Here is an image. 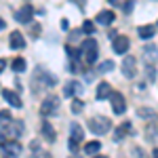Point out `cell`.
<instances>
[{"label": "cell", "mask_w": 158, "mask_h": 158, "mask_svg": "<svg viewBox=\"0 0 158 158\" xmlns=\"http://www.w3.org/2000/svg\"><path fill=\"white\" fill-rule=\"evenodd\" d=\"M80 55H82V59H85L86 65H93L95 59H97V42H95V38H85L82 40V44H80Z\"/></svg>", "instance_id": "obj_1"}, {"label": "cell", "mask_w": 158, "mask_h": 158, "mask_svg": "<svg viewBox=\"0 0 158 158\" xmlns=\"http://www.w3.org/2000/svg\"><path fill=\"white\" fill-rule=\"evenodd\" d=\"M89 129L95 135H106L110 129H112V122H110L106 116H93V118L89 120Z\"/></svg>", "instance_id": "obj_2"}, {"label": "cell", "mask_w": 158, "mask_h": 158, "mask_svg": "<svg viewBox=\"0 0 158 158\" xmlns=\"http://www.w3.org/2000/svg\"><path fill=\"white\" fill-rule=\"evenodd\" d=\"M59 101L61 99L59 97H49V99H44L42 101V106H40V114L42 116H53V114H57L59 112Z\"/></svg>", "instance_id": "obj_3"}, {"label": "cell", "mask_w": 158, "mask_h": 158, "mask_svg": "<svg viewBox=\"0 0 158 158\" xmlns=\"http://www.w3.org/2000/svg\"><path fill=\"white\" fill-rule=\"evenodd\" d=\"M4 133H6V137H11V139H17V137H21L23 135V122L21 120H9L6 124H4Z\"/></svg>", "instance_id": "obj_4"}, {"label": "cell", "mask_w": 158, "mask_h": 158, "mask_svg": "<svg viewBox=\"0 0 158 158\" xmlns=\"http://www.w3.org/2000/svg\"><path fill=\"white\" fill-rule=\"evenodd\" d=\"M122 74L127 76V78H135V74H137V61L135 57H124L122 59Z\"/></svg>", "instance_id": "obj_5"}, {"label": "cell", "mask_w": 158, "mask_h": 158, "mask_svg": "<svg viewBox=\"0 0 158 158\" xmlns=\"http://www.w3.org/2000/svg\"><path fill=\"white\" fill-rule=\"evenodd\" d=\"M110 101H112V110H114L116 114H124L127 101H124V97H122L120 93H110Z\"/></svg>", "instance_id": "obj_6"}, {"label": "cell", "mask_w": 158, "mask_h": 158, "mask_svg": "<svg viewBox=\"0 0 158 158\" xmlns=\"http://www.w3.org/2000/svg\"><path fill=\"white\" fill-rule=\"evenodd\" d=\"M114 51H116L118 55H124V53L129 51V38L127 36H116L114 38Z\"/></svg>", "instance_id": "obj_7"}, {"label": "cell", "mask_w": 158, "mask_h": 158, "mask_svg": "<svg viewBox=\"0 0 158 158\" xmlns=\"http://www.w3.org/2000/svg\"><path fill=\"white\" fill-rule=\"evenodd\" d=\"M2 97L6 99V101L11 103L13 108H21V106H23V101H21V97H19L17 93H13V91H9V89H4V91H2Z\"/></svg>", "instance_id": "obj_8"}, {"label": "cell", "mask_w": 158, "mask_h": 158, "mask_svg": "<svg viewBox=\"0 0 158 158\" xmlns=\"http://www.w3.org/2000/svg\"><path fill=\"white\" fill-rule=\"evenodd\" d=\"M32 13H34V11H32V6H30V4H25L21 11H17L15 19H17L19 23H30V21H32Z\"/></svg>", "instance_id": "obj_9"}, {"label": "cell", "mask_w": 158, "mask_h": 158, "mask_svg": "<svg viewBox=\"0 0 158 158\" xmlns=\"http://www.w3.org/2000/svg\"><path fill=\"white\" fill-rule=\"evenodd\" d=\"M9 44H11V49H23V47H25L23 34H21V32H11V38H9Z\"/></svg>", "instance_id": "obj_10"}, {"label": "cell", "mask_w": 158, "mask_h": 158, "mask_svg": "<svg viewBox=\"0 0 158 158\" xmlns=\"http://www.w3.org/2000/svg\"><path fill=\"white\" fill-rule=\"evenodd\" d=\"M131 131H133V127H131L129 122H122L120 127L114 131V139H116V141H120V139H124V135H129Z\"/></svg>", "instance_id": "obj_11"}, {"label": "cell", "mask_w": 158, "mask_h": 158, "mask_svg": "<svg viewBox=\"0 0 158 158\" xmlns=\"http://www.w3.org/2000/svg\"><path fill=\"white\" fill-rule=\"evenodd\" d=\"M97 23H101V25H110L112 21H114V11H101L97 15V19H95Z\"/></svg>", "instance_id": "obj_12"}, {"label": "cell", "mask_w": 158, "mask_h": 158, "mask_svg": "<svg viewBox=\"0 0 158 158\" xmlns=\"http://www.w3.org/2000/svg\"><path fill=\"white\" fill-rule=\"evenodd\" d=\"M110 93H112V86H110L108 82H99L95 97H97V99H108V97H110Z\"/></svg>", "instance_id": "obj_13"}, {"label": "cell", "mask_w": 158, "mask_h": 158, "mask_svg": "<svg viewBox=\"0 0 158 158\" xmlns=\"http://www.w3.org/2000/svg\"><path fill=\"white\" fill-rule=\"evenodd\" d=\"M42 135H44V139L47 141H55V129L51 127V122H42Z\"/></svg>", "instance_id": "obj_14"}, {"label": "cell", "mask_w": 158, "mask_h": 158, "mask_svg": "<svg viewBox=\"0 0 158 158\" xmlns=\"http://www.w3.org/2000/svg\"><path fill=\"white\" fill-rule=\"evenodd\" d=\"M156 47H152V44H148L146 49H143V59L148 61V63H154L156 61Z\"/></svg>", "instance_id": "obj_15"}, {"label": "cell", "mask_w": 158, "mask_h": 158, "mask_svg": "<svg viewBox=\"0 0 158 158\" xmlns=\"http://www.w3.org/2000/svg\"><path fill=\"white\" fill-rule=\"evenodd\" d=\"M4 152H6V154H13V156H17V154H21V146H19L17 141H11V143L6 141V143H4Z\"/></svg>", "instance_id": "obj_16"}, {"label": "cell", "mask_w": 158, "mask_h": 158, "mask_svg": "<svg viewBox=\"0 0 158 158\" xmlns=\"http://www.w3.org/2000/svg\"><path fill=\"white\" fill-rule=\"evenodd\" d=\"M137 114L141 116V118H148V120H156V112L154 110H150V108H137Z\"/></svg>", "instance_id": "obj_17"}, {"label": "cell", "mask_w": 158, "mask_h": 158, "mask_svg": "<svg viewBox=\"0 0 158 158\" xmlns=\"http://www.w3.org/2000/svg\"><path fill=\"white\" fill-rule=\"evenodd\" d=\"M76 91H78V93L82 91V89H80V85H78V82H68V85H65V89H63V95H65V97H72Z\"/></svg>", "instance_id": "obj_18"}, {"label": "cell", "mask_w": 158, "mask_h": 158, "mask_svg": "<svg viewBox=\"0 0 158 158\" xmlns=\"http://www.w3.org/2000/svg\"><path fill=\"white\" fill-rule=\"evenodd\" d=\"M154 32H156L154 25H141V27H139V36L143 38V40H146V38H152V36H154Z\"/></svg>", "instance_id": "obj_19"}, {"label": "cell", "mask_w": 158, "mask_h": 158, "mask_svg": "<svg viewBox=\"0 0 158 158\" xmlns=\"http://www.w3.org/2000/svg\"><path fill=\"white\" fill-rule=\"evenodd\" d=\"M99 150H101V143H99V141H89V143L85 146V152L89 154V156H93V154H97Z\"/></svg>", "instance_id": "obj_20"}, {"label": "cell", "mask_w": 158, "mask_h": 158, "mask_svg": "<svg viewBox=\"0 0 158 158\" xmlns=\"http://www.w3.org/2000/svg\"><path fill=\"white\" fill-rule=\"evenodd\" d=\"M112 70H114V61H112V59H110V61H103V63L97 68L99 74H108V72H112Z\"/></svg>", "instance_id": "obj_21"}, {"label": "cell", "mask_w": 158, "mask_h": 158, "mask_svg": "<svg viewBox=\"0 0 158 158\" xmlns=\"http://www.w3.org/2000/svg\"><path fill=\"white\" fill-rule=\"evenodd\" d=\"M82 137H85V131H82V129L74 122V124H72V139H78V141H80Z\"/></svg>", "instance_id": "obj_22"}, {"label": "cell", "mask_w": 158, "mask_h": 158, "mask_svg": "<svg viewBox=\"0 0 158 158\" xmlns=\"http://www.w3.org/2000/svg\"><path fill=\"white\" fill-rule=\"evenodd\" d=\"M146 72H148V80H150V82H154V80H156V68H154V63H148V65H146Z\"/></svg>", "instance_id": "obj_23"}, {"label": "cell", "mask_w": 158, "mask_h": 158, "mask_svg": "<svg viewBox=\"0 0 158 158\" xmlns=\"http://www.w3.org/2000/svg\"><path fill=\"white\" fill-rule=\"evenodd\" d=\"M13 70L15 72H25V61L21 57H17V59L13 61Z\"/></svg>", "instance_id": "obj_24"}, {"label": "cell", "mask_w": 158, "mask_h": 158, "mask_svg": "<svg viewBox=\"0 0 158 158\" xmlns=\"http://www.w3.org/2000/svg\"><path fill=\"white\" fill-rule=\"evenodd\" d=\"M82 108H85V103H82L80 99H74V101H72V112H74V114H80Z\"/></svg>", "instance_id": "obj_25"}, {"label": "cell", "mask_w": 158, "mask_h": 158, "mask_svg": "<svg viewBox=\"0 0 158 158\" xmlns=\"http://www.w3.org/2000/svg\"><path fill=\"white\" fill-rule=\"evenodd\" d=\"M65 53H68V55H70L72 59H78V57H80V51H78V49H74V47H70V44L65 47Z\"/></svg>", "instance_id": "obj_26"}, {"label": "cell", "mask_w": 158, "mask_h": 158, "mask_svg": "<svg viewBox=\"0 0 158 158\" xmlns=\"http://www.w3.org/2000/svg\"><path fill=\"white\" fill-rule=\"evenodd\" d=\"M9 120H11V112H6V110H2V112H0V124L4 127V124H6Z\"/></svg>", "instance_id": "obj_27"}, {"label": "cell", "mask_w": 158, "mask_h": 158, "mask_svg": "<svg viewBox=\"0 0 158 158\" xmlns=\"http://www.w3.org/2000/svg\"><path fill=\"white\" fill-rule=\"evenodd\" d=\"M82 32H85V34H93V32H95V25H93V21H85V25H82Z\"/></svg>", "instance_id": "obj_28"}, {"label": "cell", "mask_w": 158, "mask_h": 158, "mask_svg": "<svg viewBox=\"0 0 158 158\" xmlns=\"http://www.w3.org/2000/svg\"><path fill=\"white\" fill-rule=\"evenodd\" d=\"M78 146H80L78 139H70V152H72V154H78Z\"/></svg>", "instance_id": "obj_29"}, {"label": "cell", "mask_w": 158, "mask_h": 158, "mask_svg": "<svg viewBox=\"0 0 158 158\" xmlns=\"http://www.w3.org/2000/svg\"><path fill=\"white\" fill-rule=\"evenodd\" d=\"M133 4H135L133 0H129V2H122L120 6H122V11H124V13H131V11H133Z\"/></svg>", "instance_id": "obj_30"}, {"label": "cell", "mask_w": 158, "mask_h": 158, "mask_svg": "<svg viewBox=\"0 0 158 158\" xmlns=\"http://www.w3.org/2000/svg\"><path fill=\"white\" fill-rule=\"evenodd\" d=\"M6 139H9L6 133H4V131H0V146H4V143H6Z\"/></svg>", "instance_id": "obj_31"}, {"label": "cell", "mask_w": 158, "mask_h": 158, "mask_svg": "<svg viewBox=\"0 0 158 158\" xmlns=\"http://www.w3.org/2000/svg\"><path fill=\"white\" fill-rule=\"evenodd\" d=\"M70 23H68V19H61V30H68Z\"/></svg>", "instance_id": "obj_32"}, {"label": "cell", "mask_w": 158, "mask_h": 158, "mask_svg": "<svg viewBox=\"0 0 158 158\" xmlns=\"http://www.w3.org/2000/svg\"><path fill=\"white\" fill-rule=\"evenodd\" d=\"M110 4H114V6H120L122 0H110Z\"/></svg>", "instance_id": "obj_33"}, {"label": "cell", "mask_w": 158, "mask_h": 158, "mask_svg": "<svg viewBox=\"0 0 158 158\" xmlns=\"http://www.w3.org/2000/svg\"><path fill=\"white\" fill-rule=\"evenodd\" d=\"M4 68H6V61L0 59V74H2V70H4Z\"/></svg>", "instance_id": "obj_34"}, {"label": "cell", "mask_w": 158, "mask_h": 158, "mask_svg": "<svg viewBox=\"0 0 158 158\" xmlns=\"http://www.w3.org/2000/svg\"><path fill=\"white\" fill-rule=\"evenodd\" d=\"M76 2H78V6H80V9H85V0H76Z\"/></svg>", "instance_id": "obj_35"}, {"label": "cell", "mask_w": 158, "mask_h": 158, "mask_svg": "<svg viewBox=\"0 0 158 158\" xmlns=\"http://www.w3.org/2000/svg\"><path fill=\"white\" fill-rule=\"evenodd\" d=\"M4 27H6V23H4V21L0 19V30H4Z\"/></svg>", "instance_id": "obj_36"}, {"label": "cell", "mask_w": 158, "mask_h": 158, "mask_svg": "<svg viewBox=\"0 0 158 158\" xmlns=\"http://www.w3.org/2000/svg\"><path fill=\"white\" fill-rule=\"evenodd\" d=\"M154 156H156V158H158V148H156V150H154Z\"/></svg>", "instance_id": "obj_37"}]
</instances>
